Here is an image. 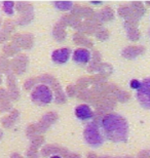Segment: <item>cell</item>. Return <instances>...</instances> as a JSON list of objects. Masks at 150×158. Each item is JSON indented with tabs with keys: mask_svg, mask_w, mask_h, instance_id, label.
Instances as JSON below:
<instances>
[{
	"mask_svg": "<svg viewBox=\"0 0 150 158\" xmlns=\"http://www.w3.org/2000/svg\"><path fill=\"white\" fill-rule=\"evenodd\" d=\"M100 126L108 140L126 142L129 138V124L126 118L116 113H107L100 119Z\"/></svg>",
	"mask_w": 150,
	"mask_h": 158,
	"instance_id": "1",
	"label": "cell"
},
{
	"mask_svg": "<svg viewBox=\"0 0 150 158\" xmlns=\"http://www.w3.org/2000/svg\"><path fill=\"white\" fill-rule=\"evenodd\" d=\"M84 137L85 142L92 147H99L104 142L103 135L100 132V125L96 121L92 122L85 126L84 131Z\"/></svg>",
	"mask_w": 150,
	"mask_h": 158,
	"instance_id": "2",
	"label": "cell"
},
{
	"mask_svg": "<svg viewBox=\"0 0 150 158\" xmlns=\"http://www.w3.org/2000/svg\"><path fill=\"white\" fill-rule=\"evenodd\" d=\"M31 100L37 105H47L53 101V90L46 84H39L32 91Z\"/></svg>",
	"mask_w": 150,
	"mask_h": 158,
	"instance_id": "3",
	"label": "cell"
},
{
	"mask_svg": "<svg viewBox=\"0 0 150 158\" xmlns=\"http://www.w3.org/2000/svg\"><path fill=\"white\" fill-rule=\"evenodd\" d=\"M137 99L142 107L150 109V78H145L141 82V86L137 90Z\"/></svg>",
	"mask_w": 150,
	"mask_h": 158,
	"instance_id": "4",
	"label": "cell"
},
{
	"mask_svg": "<svg viewBox=\"0 0 150 158\" xmlns=\"http://www.w3.org/2000/svg\"><path fill=\"white\" fill-rule=\"evenodd\" d=\"M58 119V114L56 112H49L39 120L36 126L39 132H44L53 123H55Z\"/></svg>",
	"mask_w": 150,
	"mask_h": 158,
	"instance_id": "5",
	"label": "cell"
},
{
	"mask_svg": "<svg viewBox=\"0 0 150 158\" xmlns=\"http://www.w3.org/2000/svg\"><path fill=\"white\" fill-rule=\"evenodd\" d=\"M33 36L31 34H17L12 38V43L17 45L19 48L23 47V48L29 49L33 44Z\"/></svg>",
	"mask_w": 150,
	"mask_h": 158,
	"instance_id": "6",
	"label": "cell"
},
{
	"mask_svg": "<svg viewBox=\"0 0 150 158\" xmlns=\"http://www.w3.org/2000/svg\"><path fill=\"white\" fill-rule=\"evenodd\" d=\"M92 55L91 52L85 47H80V48L75 49L73 52V61L79 65H85L91 61Z\"/></svg>",
	"mask_w": 150,
	"mask_h": 158,
	"instance_id": "7",
	"label": "cell"
},
{
	"mask_svg": "<svg viewBox=\"0 0 150 158\" xmlns=\"http://www.w3.org/2000/svg\"><path fill=\"white\" fill-rule=\"evenodd\" d=\"M28 67V59L26 56H19L14 59L11 63V68L17 74H23L27 70Z\"/></svg>",
	"mask_w": 150,
	"mask_h": 158,
	"instance_id": "8",
	"label": "cell"
},
{
	"mask_svg": "<svg viewBox=\"0 0 150 158\" xmlns=\"http://www.w3.org/2000/svg\"><path fill=\"white\" fill-rule=\"evenodd\" d=\"M70 55H71V49L68 47H63L53 52L52 60L56 64H65L66 62H68Z\"/></svg>",
	"mask_w": 150,
	"mask_h": 158,
	"instance_id": "9",
	"label": "cell"
},
{
	"mask_svg": "<svg viewBox=\"0 0 150 158\" xmlns=\"http://www.w3.org/2000/svg\"><path fill=\"white\" fill-rule=\"evenodd\" d=\"M75 115L76 117L80 120H90L95 117V113L92 110V108L87 104H81L76 107L75 109Z\"/></svg>",
	"mask_w": 150,
	"mask_h": 158,
	"instance_id": "10",
	"label": "cell"
},
{
	"mask_svg": "<svg viewBox=\"0 0 150 158\" xmlns=\"http://www.w3.org/2000/svg\"><path fill=\"white\" fill-rule=\"evenodd\" d=\"M41 154L43 156H49V155H61V156H67L69 152L65 148L57 146V145H47L43 147L41 150Z\"/></svg>",
	"mask_w": 150,
	"mask_h": 158,
	"instance_id": "11",
	"label": "cell"
},
{
	"mask_svg": "<svg viewBox=\"0 0 150 158\" xmlns=\"http://www.w3.org/2000/svg\"><path fill=\"white\" fill-rule=\"evenodd\" d=\"M145 52V47L144 46H138V45H134V46H127L126 47L121 55L123 58H126L127 60L131 59H135L137 56L143 55Z\"/></svg>",
	"mask_w": 150,
	"mask_h": 158,
	"instance_id": "12",
	"label": "cell"
},
{
	"mask_svg": "<svg viewBox=\"0 0 150 158\" xmlns=\"http://www.w3.org/2000/svg\"><path fill=\"white\" fill-rule=\"evenodd\" d=\"M124 28L126 30L127 37L132 41H137L140 38V32L138 30V23L135 22H126Z\"/></svg>",
	"mask_w": 150,
	"mask_h": 158,
	"instance_id": "13",
	"label": "cell"
},
{
	"mask_svg": "<svg viewBox=\"0 0 150 158\" xmlns=\"http://www.w3.org/2000/svg\"><path fill=\"white\" fill-rule=\"evenodd\" d=\"M95 20L98 21L99 23H103V22H109L111 20H113L114 18V11L110 7H106L104 9H102L95 15Z\"/></svg>",
	"mask_w": 150,
	"mask_h": 158,
	"instance_id": "14",
	"label": "cell"
},
{
	"mask_svg": "<svg viewBox=\"0 0 150 158\" xmlns=\"http://www.w3.org/2000/svg\"><path fill=\"white\" fill-rule=\"evenodd\" d=\"M7 85H8V94L9 97L11 98L12 100H19L20 98V91H19V88L15 84V78L12 74H9L7 77Z\"/></svg>",
	"mask_w": 150,
	"mask_h": 158,
	"instance_id": "15",
	"label": "cell"
},
{
	"mask_svg": "<svg viewBox=\"0 0 150 158\" xmlns=\"http://www.w3.org/2000/svg\"><path fill=\"white\" fill-rule=\"evenodd\" d=\"M53 35H54V37H55V39L60 41V42H61V41H64V40H65V38H66L65 26L62 25L59 22V23L55 26V28H54Z\"/></svg>",
	"mask_w": 150,
	"mask_h": 158,
	"instance_id": "16",
	"label": "cell"
},
{
	"mask_svg": "<svg viewBox=\"0 0 150 158\" xmlns=\"http://www.w3.org/2000/svg\"><path fill=\"white\" fill-rule=\"evenodd\" d=\"M73 41L76 44H79V45H84L85 47H92V42L91 39H88L87 36H84V34H82L80 32L76 33L74 36H73Z\"/></svg>",
	"mask_w": 150,
	"mask_h": 158,
	"instance_id": "17",
	"label": "cell"
},
{
	"mask_svg": "<svg viewBox=\"0 0 150 158\" xmlns=\"http://www.w3.org/2000/svg\"><path fill=\"white\" fill-rule=\"evenodd\" d=\"M54 91H55V96H56V102L59 104L65 103L66 102V94H64V91L61 88V85L59 84V82H56L55 84L52 85Z\"/></svg>",
	"mask_w": 150,
	"mask_h": 158,
	"instance_id": "18",
	"label": "cell"
},
{
	"mask_svg": "<svg viewBox=\"0 0 150 158\" xmlns=\"http://www.w3.org/2000/svg\"><path fill=\"white\" fill-rule=\"evenodd\" d=\"M19 117V112L18 111H12L11 114L7 115L6 117H4L2 119V124L4 127L6 128H8V127H11L12 125L15 124V120L18 119Z\"/></svg>",
	"mask_w": 150,
	"mask_h": 158,
	"instance_id": "19",
	"label": "cell"
},
{
	"mask_svg": "<svg viewBox=\"0 0 150 158\" xmlns=\"http://www.w3.org/2000/svg\"><path fill=\"white\" fill-rule=\"evenodd\" d=\"M131 8L134 11V14L138 19H141L145 14V7L141 2H133L130 4Z\"/></svg>",
	"mask_w": 150,
	"mask_h": 158,
	"instance_id": "20",
	"label": "cell"
},
{
	"mask_svg": "<svg viewBox=\"0 0 150 158\" xmlns=\"http://www.w3.org/2000/svg\"><path fill=\"white\" fill-rule=\"evenodd\" d=\"M15 5H17V10L20 12L21 15H27V14H31V12H33V8H32V5L30 4V3L19 2Z\"/></svg>",
	"mask_w": 150,
	"mask_h": 158,
	"instance_id": "21",
	"label": "cell"
},
{
	"mask_svg": "<svg viewBox=\"0 0 150 158\" xmlns=\"http://www.w3.org/2000/svg\"><path fill=\"white\" fill-rule=\"evenodd\" d=\"M54 4H55L57 9L63 10V11L70 10V9H72L73 6H74L73 2H71V1H59V2H55Z\"/></svg>",
	"mask_w": 150,
	"mask_h": 158,
	"instance_id": "22",
	"label": "cell"
},
{
	"mask_svg": "<svg viewBox=\"0 0 150 158\" xmlns=\"http://www.w3.org/2000/svg\"><path fill=\"white\" fill-rule=\"evenodd\" d=\"M43 142H44L43 137H41V135H35V137L32 138V140H31L30 149L37 150L38 148L41 147V145L43 144Z\"/></svg>",
	"mask_w": 150,
	"mask_h": 158,
	"instance_id": "23",
	"label": "cell"
},
{
	"mask_svg": "<svg viewBox=\"0 0 150 158\" xmlns=\"http://www.w3.org/2000/svg\"><path fill=\"white\" fill-rule=\"evenodd\" d=\"M19 50H20L19 49V47L17 45H15L14 43H11V44H7L6 46H4L3 52H4V53L7 56H11L15 55V53H18Z\"/></svg>",
	"mask_w": 150,
	"mask_h": 158,
	"instance_id": "24",
	"label": "cell"
},
{
	"mask_svg": "<svg viewBox=\"0 0 150 158\" xmlns=\"http://www.w3.org/2000/svg\"><path fill=\"white\" fill-rule=\"evenodd\" d=\"M32 19H33V12L27 14V15H22L21 17L19 18V20L17 21V23L20 25V26H24V25L29 24L32 21Z\"/></svg>",
	"mask_w": 150,
	"mask_h": 158,
	"instance_id": "25",
	"label": "cell"
},
{
	"mask_svg": "<svg viewBox=\"0 0 150 158\" xmlns=\"http://www.w3.org/2000/svg\"><path fill=\"white\" fill-rule=\"evenodd\" d=\"M11 98H6V99H0V111L1 112H6L11 110Z\"/></svg>",
	"mask_w": 150,
	"mask_h": 158,
	"instance_id": "26",
	"label": "cell"
},
{
	"mask_svg": "<svg viewBox=\"0 0 150 158\" xmlns=\"http://www.w3.org/2000/svg\"><path fill=\"white\" fill-rule=\"evenodd\" d=\"M95 34H96V37H97L98 39L102 40V41L106 40L108 37H109V32H108L106 29H104V28H100V29H98V31Z\"/></svg>",
	"mask_w": 150,
	"mask_h": 158,
	"instance_id": "27",
	"label": "cell"
},
{
	"mask_svg": "<svg viewBox=\"0 0 150 158\" xmlns=\"http://www.w3.org/2000/svg\"><path fill=\"white\" fill-rule=\"evenodd\" d=\"M15 2H3V10L6 15H14Z\"/></svg>",
	"mask_w": 150,
	"mask_h": 158,
	"instance_id": "28",
	"label": "cell"
},
{
	"mask_svg": "<svg viewBox=\"0 0 150 158\" xmlns=\"http://www.w3.org/2000/svg\"><path fill=\"white\" fill-rule=\"evenodd\" d=\"M3 30L6 31V32H8V33H11L12 31L15 30V24H14V22L12 21H5L4 22V25H3Z\"/></svg>",
	"mask_w": 150,
	"mask_h": 158,
	"instance_id": "29",
	"label": "cell"
},
{
	"mask_svg": "<svg viewBox=\"0 0 150 158\" xmlns=\"http://www.w3.org/2000/svg\"><path fill=\"white\" fill-rule=\"evenodd\" d=\"M38 128H37V126H36V124H32V125H30L29 127H28V129H27V135H29V137H35V135H38Z\"/></svg>",
	"mask_w": 150,
	"mask_h": 158,
	"instance_id": "30",
	"label": "cell"
},
{
	"mask_svg": "<svg viewBox=\"0 0 150 158\" xmlns=\"http://www.w3.org/2000/svg\"><path fill=\"white\" fill-rule=\"evenodd\" d=\"M66 94L68 97H74L77 94V86H75V85H69L66 89Z\"/></svg>",
	"mask_w": 150,
	"mask_h": 158,
	"instance_id": "31",
	"label": "cell"
},
{
	"mask_svg": "<svg viewBox=\"0 0 150 158\" xmlns=\"http://www.w3.org/2000/svg\"><path fill=\"white\" fill-rule=\"evenodd\" d=\"M130 86L131 88H133V89L138 90L140 86H141V81L137 80V79H133V80L130 81Z\"/></svg>",
	"mask_w": 150,
	"mask_h": 158,
	"instance_id": "32",
	"label": "cell"
},
{
	"mask_svg": "<svg viewBox=\"0 0 150 158\" xmlns=\"http://www.w3.org/2000/svg\"><path fill=\"white\" fill-rule=\"evenodd\" d=\"M9 34L8 32H6L2 29V31H0V43L1 42H5V41H7L8 38H9Z\"/></svg>",
	"mask_w": 150,
	"mask_h": 158,
	"instance_id": "33",
	"label": "cell"
},
{
	"mask_svg": "<svg viewBox=\"0 0 150 158\" xmlns=\"http://www.w3.org/2000/svg\"><path fill=\"white\" fill-rule=\"evenodd\" d=\"M36 78H31V79H28V80L25 82V84H24V87L26 88V89H30V88H32V86L36 83Z\"/></svg>",
	"mask_w": 150,
	"mask_h": 158,
	"instance_id": "34",
	"label": "cell"
},
{
	"mask_svg": "<svg viewBox=\"0 0 150 158\" xmlns=\"http://www.w3.org/2000/svg\"><path fill=\"white\" fill-rule=\"evenodd\" d=\"M27 157L28 158H38V152L37 150H34V149H29L27 151Z\"/></svg>",
	"mask_w": 150,
	"mask_h": 158,
	"instance_id": "35",
	"label": "cell"
},
{
	"mask_svg": "<svg viewBox=\"0 0 150 158\" xmlns=\"http://www.w3.org/2000/svg\"><path fill=\"white\" fill-rule=\"evenodd\" d=\"M137 158H149V153L146 152V151H141V152L138 154Z\"/></svg>",
	"mask_w": 150,
	"mask_h": 158,
	"instance_id": "36",
	"label": "cell"
},
{
	"mask_svg": "<svg viewBox=\"0 0 150 158\" xmlns=\"http://www.w3.org/2000/svg\"><path fill=\"white\" fill-rule=\"evenodd\" d=\"M66 158H80V156H79L78 154H71V153H69L68 155L66 156Z\"/></svg>",
	"mask_w": 150,
	"mask_h": 158,
	"instance_id": "37",
	"label": "cell"
},
{
	"mask_svg": "<svg viewBox=\"0 0 150 158\" xmlns=\"http://www.w3.org/2000/svg\"><path fill=\"white\" fill-rule=\"evenodd\" d=\"M98 158H133L131 156H126V157H107V156H104V157H98Z\"/></svg>",
	"mask_w": 150,
	"mask_h": 158,
	"instance_id": "38",
	"label": "cell"
},
{
	"mask_svg": "<svg viewBox=\"0 0 150 158\" xmlns=\"http://www.w3.org/2000/svg\"><path fill=\"white\" fill-rule=\"evenodd\" d=\"M11 158H23V157H22L20 154H12Z\"/></svg>",
	"mask_w": 150,
	"mask_h": 158,
	"instance_id": "39",
	"label": "cell"
},
{
	"mask_svg": "<svg viewBox=\"0 0 150 158\" xmlns=\"http://www.w3.org/2000/svg\"><path fill=\"white\" fill-rule=\"evenodd\" d=\"M103 2H92V4H94V5H101Z\"/></svg>",
	"mask_w": 150,
	"mask_h": 158,
	"instance_id": "40",
	"label": "cell"
},
{
	"mask_svg": "<svg viewBox=\"0 0 150 158\" xmlns=\"http://www.w3.org/2000/svg\"><path fill=\"white\" fill-rule=\"evenodd\" d=\"M50 158H63V157L61 156V155H53Z\"/></svg>",
	"mask_w": 150,
	"mask_h": 158,
	"instance_id": "41",
	"label": "cell"
},
{
	"mask_svg": "<svg viewBox=\"0 0 150 158\" xmlns=\"http://www.w3.org/2000/svg\"><path fill=\"white\" fill-rule=\"evenodd\" d=\"M2 135H3V134H2V131H0V139H1V138H2Z\"/></svg>",
	"mask_w": 150,
	"mask_h": 158,
	"instance_id": "42",
	"label": "cell"
},
{
	"mask_svg": "<svg viewBox=\"0 0 150 158\" xmlns=\"http://www.w3.org/2000/svg\"><path fill=\"white\" fill-rule=\"evenodd\" d=\"M1 81H2V78H1V74H0V83H1Z\"/></svg>",
	"mask_w": 150,
	"mask_h": 158,
	"instance_id": "43",
	"label": "cell"
},
{
	"mask_svg": "<svg viewBox=\"0 0 150 158\" xmlns=\"http://www.w3.org/2000/svg\"><path fill=\"white\" fill-rule=\"evenodd\" d=\"M1 23H2V21H1V19H0V26H1Z\"/></svg>",
	"mask_w": 150,
	"mask_h": 158,
	"instance_id": "44",
	"label": "cell"
}]
</instances>
